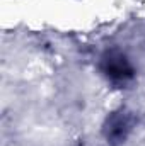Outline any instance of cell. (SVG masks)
Instances as JSON below:
<instances>
[{
	"label": "cell",
	"instance_id": "6da1fadb",
	"mask_svg": "<svg viewBox=\"0 0 145 146\" xmlns=\"http://www.w3.org/2000/svg\"><path fill=\"white\" fill-rule=\"evenodd\" d=\"M99 70L113 83H126L135 76V68L121 49H106L99 58Z\"/></svg>",
	"mask_w": 145,
	"mask_h": 146
},
{
	"label": "cell",
	"instance_id": "7a4b0ae2",
	"mask_svg": "<svg viewBox=\"0 0 145 146\" xmlns=\"http://www.w3.org/2000/svg\"><path fill=\"white\" fill-rule=\"evenodd\" d=\"M132 127H133L132 112H128L126 109H119L113 112L111 115H108V119L104 121V126H103V133L109 143L118 145L126 139Z\"/></svg>",
	"mask_w": 145,
	"mask_h": 146
}]
</instances>
